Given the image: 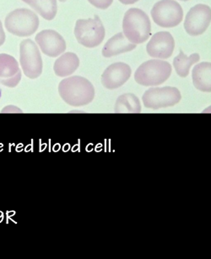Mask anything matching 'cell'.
<instances>
[{
	"instance_id": "19",
	"label": "cell",
	"mask_w": 211,
	"mask_h": 259,
	"mask_svg": "<svg viewBox=\"0 0 211 259\" xmlns=\"http://www.w3.org/2000/svg\"><path fill=\"white\" fill-rule=\"evenodd\" d=\"M199 59L200 57L198 53H194L188 57L183 51H180L179 55L173 60L174 68L177 74L181 77H188L192 66L198 63Z\"/></svg>"
},
{
	"instance_id": "26",
	"label": "cell",
	"mask_w": 211,
	"mask_h": 259,
	"mask_svg": "<svg viewBox=\"0 0 211 259\" xmlns=\"http://www.w3.org/2000/svg\"><path fill=\"white\" fill-rule=\"evenodd\" d=\"M181 1H188V0H181Z\"/></svg>"
},
{
	"instance_id": "8",
	"label": "cell",
	"mask_w": 211,
	"mask_h": 259,
	"mask_svg": "<svg viewBox=\"0 0 211 259\" xmlns=\"http://www.w3.org/2000/svg\"><path fill=\"white\" fill-rule=\"evenodd\" d=\"M181 100V93L175 87L151 88L142 97L145 107L153 110L171 107Z\"/></svg>"
},
{
	"instance_id": "4",
	"label": "cell",
	"mask_w": 211,
	"mask_h": 259,
	"mask_svg": "<svg viewBox=\"0 0 211 259\" xmlns=\"http://www.w3.org/2000/svg\"><path fill=\"white\" fill-rule=\"evenodd\" d=\"M40 20L38 15L27 9H17L5 18V28L12 35L25 37L38 30Z\"/></svg>"
},
{
	"instance_id": "2",
	"label": "cell",
	"mask_w": 211,
	"mask_h": 259,
	"mask_svg": "<svg viewBox=\"0 0 211 259\" xmlns=\"http://www.w3.org/2000/svg\"><path fill=\"white\" fill-rule=\"evenodd\" d=\"M123 30V35L131 43L142 44L151 36V20L145 11L132 8L124 15Z\"/></svg>"
},
{
	"instance_id": "17",
	"label": "cell",
	"mask_w": 211,
	"mask_h": 259,
	"mask_svg": "<svg viewBox=\"0 0 211 259\" xmlns=\"http://www.w3.org/2000/svg\"><path fill=\"white\" fill-rule=\"evenodd\" d=\"M47 20H53L58 12L57 0H22Z\"/></svg>"
},
{
	"instance_id": "11",
	"label": "cell",
	"mask_w": 211,
	"mask_h": 259,
	"mask_svg": "<svg viewBox=\"0 0 211 259\" xmlns=\"http://www.w3.org/2000/svg\"><path fill=\"white\" fill-rule=\"evenodd\" d=\"M174 48L175 40L173 36L167 31L156 33L146 46V51L149 56L159 59L171 58Z\"/></svg>"
},
{
	"instance_id": "5",
	"label": "cell",
	"mask_w": 211,
	"mask_h": 259,
	"mask_svg": "<svg viewBox=\"0 0 211 259\" xmlns=\"http://www.w3.org/2000/svg\"><path fill=\"white\" fill-rule=\"evenodd\" d=\"M76 40L81 45L93 48L101 45L106 35L105 28L100 18L96 15L94 19L78 20L75 28Z\"/></svg>"
},
{
	"instance_id": "3",
	"label": "cell",
	"mask_w": 211,
	"mask_h": 259,
	"mask_svg": "<svg viewBox=\"0 0 211 259\" xmlns=\"http://www.w3.org/2000/svg\"><path fill=\"white\" fill-rule=\"evenodd\" d=\"M171 66L165 61L153 59L141 64L136 70L134 79L142 86L152 87L162 84L171 74Z\"/></svg>"
},
{
	"instance_id": "22",
	"label": "cell",
	"mask_w": 211,
	"mask_h": 259,
	"mask_svg": "<svg viewBox=\"0 0 211 259\" xmlns=\"http://www.w3.org/2000/svg\"><path fill=\"white\" fill-rule=\"evenodd\" d=\"M8 108H10V110H5V111H4L3 113L7 112V113H10V112H20L22 113V110H20L19 108L15 107V106H12V105H10V106H7Z\"/></svg>"
},
{
	"instance_id": "12",
	"label": "cell",
	"mask_w": 211,
	"mask_h": 259,
	"mask_svg": "<svg viewBox=\"0 0 211 259\" xmlns=\"http://www.w3.org/2000/svg\"><path fill=\"white\" fill-rule=\"evenodd\" d=\"M132 70L127 63H113L101 75V83L108 90H116L129 79Z\"/></svg>"
},
{
	"instance_id": "10",
	"label": "cell",
	"mask_w": 211,
	"mask_h": 259,
	"mask_svg": "<svg viewBox=\"0 0 211 259\" xmlns=\"http://www.w3.org/2000/svg\"><path fill=\"white\" fill-rule=\"evenodd\" d=\"M36 42L45 55L56 58L66 50L65 40L63 36L53 30H44L36 35Z\"/></svg>"
},
{
	"instance_id": "6",
	"label": "cell",
	"mask_w": 211,
	"mask_h": 259,
	"mask_svg": "<svg viewBox=\"0 0 211 259\" xmlns=\"http://www.w3.org/2000/svg\"><path fill=\"white\" fill-rule=\"evenodd\" d=\"M151 16L161 27H176L184 19V10L175 0H161L152 8Z\"/></svg>"
},
{
	"instance_id": "20",
	"label": "cell",
	"mask_w": 211,
	"mask_h": 259,
	"mask_svg": "<svg viewBox=\"0 0 211 259\" xmlns=\"http://www.w3.org/2000/svg\"><path fill=\"white\" fill-rule=\"evenodd\" d=\"M88 2L97 9L107 10L112 5L113 0H88Z\"/></svg>"
},
{
	"instance_id": "1",
	"label": "cell",
	"mask_w": 211,
	"mask_h": 259,
	"mask_svg": "<svg viewBox=\"0 0 211 259\" xmlns=\"http://www.w3.org/2000/svg\"><path fill=\"white\" fill-rule=\"evenodd\" d=\"M58 93L62 100L71 106L80 107L92 102L95 89L86 77L73 76L66 77L58 85Z\"/></svg>"
},
{
	"instance_id": "24",
	"label": "cell",
	"mask_w": 211,
	"mask_h": 259,
	"mask_svg": "<svg viewBox=\"0 0 211 259\" xmlns=\"http://www.w3.org/2000/svg\"><path fill=\"white\" fill-rule=\"evenodd\" d=\"M59 1H60V2H66L67 0H59Z\"/></svg>"
},
{
	"instance_id": "14",
	"label": "cell",
	"mask_w": 211,
	"mask_h": 259,
	"mask_svg": "<svg viewBox=\"0 0 211 259\" xmlns=\"http://www.w3.org/2000/svg\"><path fill=\"white\" fill-rule=\"evenodd\" d=\"M135 48V44L131 43L123 32L118 33L106 43L102 49V56L105 58H112L122 53L131 52Z\"/></svg>"
},
{
	"instance_id": "16",
	"label": "cell",
	"mask_w": 211,
	"mask_h": 259,
	"mask_svg": "<svg viewBox=\"0 0 211 259\" xmlns=\"http://www.w3.org/2000/svg\"><path fill=\"white\" fill-rule=\"evenodd\" d=\"M80 66L78 56L73 53H66L56 60L53 70L58 77H68L73 74Z\"/></svg>"
},
{
	"instance_id": "7",
	"label": "cell",
	"mask_w": 211,
	"mask_h": 259,
	"mask_svg": "<svg viewBox=\"0 0 211 259\" xmlns=\"http://www.w3.org/2000/svg\"><path fill=\"white\" fill-rule=\"evenodd\" d=\"M20 63L26 77L30 79L40 77L43 72V59L38 46L32 40L26 39L20 42Z\"/></svg>"
},
{
	"instance_id": "13",
	"label": "cell",
	"mask_w": 211,
	"mask_h": 259,
	"mask_svg": "<svg viewBox=\"0 0 211 259\" xmlns=\"http://www.w3.org/2000/svg\"><path fill=\"white\" fill-rule=\"evenodd\" d=\"M21 80L19 63L12 56L0 54V83L8 88H15Z\"/></svg>"
},
{
	"instance_id": "21",
	"label": "cell",
	"mask_w": 211,
	"mask_h": 259,
	"mask_svg": "<svg viewBox=\"0 0 211 259\" xmlns=\"http://www.w3.org/2000/svg\"><path fill=\"white\" fill-rule=\"evenodd\" d=\"M5 39H6V36H5V30L3 29L2 22L0 20V47L4 45V43L5 42Z\"/></svg>"
},
{
	"instance_id": "15",
	"label": "cell",
	"mask_w": 211,
	"mask_h": 259,
	"mask_svg": "<svg viewBox=\"0 0 211 259\" xmlns=\"http://www.w3.org/2000/svg\"><path fill=\"white\" fill-rule=\"evenodd\" d=\"M192 78L194 87L204 93L211 91V64L210 63H199L193 69Z\"/></svg>"
},
{
	"instance_id": "18",
	"label": "cell",
	"mask_w": 211,
	"mask_h": 259,
	"mask_svg": "<svg viewBox=\"0 0 211 259\" xmlns=\"http://www.w3.org/2000/svg\"><path fill=\"white\" fill-rule=\"evenodd\" d=\"M114 111L115 113H140V101L133 94H124L118 98Z\"/></svg>"
},
{
	"instance_id": "9",
	"label": "cell",
	"mask_w": 211,
	"mask_h": 259,
	"mask_svg": "<svg viewBox=\"0 0 211 259\" xmlns=\"http://www.w3.org/2000/svg\"><path fill=\"white\" fill-rule=\"evenodd\" d=\"M210 7L206 5H197L191 8L184 20V29L191 36H198L206 31L210 25Z\"/></svg>"
},
{
	"instance_id": "25",
	"label": "cell",
	"mask_w": 211,
	"mask_h": 259,
	"mask_svg": "<svg viewBox=\"0 0 211 259\" xmlns=\"http://www.w3.org/2000/svg\"><path fill=\"white\" fill-rule=\"evenodd\" d=\"M1 95H2V94H1V90H0V98H1Z\"/></svg>"
},
{
	"instance_id": "23",
	"label": "cell",
	"mask_w": 211,
	"mask_h": 259,
	"mask_svg": "<svg viewBox=\"0 0 211 259\" xmlns=\"http://www.w3.org/2000/svg\"><path fill=\"white\" fill-rule=\"evenodd\" d=\"M123 5H133L138 2V0H119Z\"/></svg>"
}]
</instances>
